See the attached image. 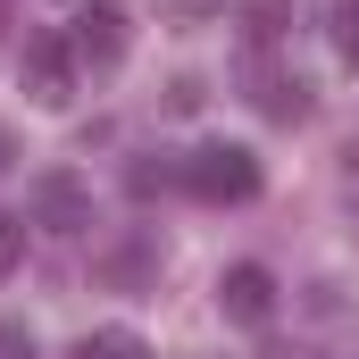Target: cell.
Wrapping results in <instances>:
<instances>
[{
    "mask_svg": "<svg viewBox=\"0 0 359 359\" xmlns=\"http://www.w3.org/2000/svg\"><path fill=\"white\" fill-rule=\"evenodd\" d=\"M17 76L34 92V109H67L76 100V50H67V34H34L25 59H17Z\"/></svg>",
    "mask_w": 359,
    "mask_h": 359,
    "instance_id": "2",
    "label": "cell"
},
{
    "mask_svg": "<svg viewBox=\"0 0 359 359\" xmlns=\"http://www.w3.org/2000/svg\"><path fill=\"white\" fill-rule=\"evenodd\" d=\"M0 25H8V0H0Z\"/></svg>",
    "mask_w": 359,
    "mask_h": 359,
    "instance_id": "13",
    "label": "cell"
},
{
    "mask_svg": "<svg viewBox=\"0 0 359 359\" xmlns=\"http://www.w3.org/2000/svg\"><path fill=\"white\" fill-rule=\"evenodd\" d=\"M67 50H76V67H117L126 59V8L117 0H84L76 25H67Z\"/></svg>",
    "mask_w": 359,
    "mask_h": 359,
    "instance_id": "4",
    "label": "cell"
},
{
    "mask_svg": "<svg viewBox=\"0 0 359 359\" xmlns=\"http://www.w3.org/2000/svg\"><path fill=\"white\" fill-rule=\"evenodd\" d=\"M276 359H318V351H276Z\"/></svg>",
    "mask_w": 359,
    "mask_h": 359,
    "instance_id": "12",
    "label": "cell"
},
{
    "mask_svg": "<svg viewBox=\"0 0 359 359\" xmlns=\"http://www.w3.org/2000/svg\"><path fill=\"white\" fill-rule=\"evenodd\" d=\"M251 100H259V117H276V126H301L309 117V84L284 76V67H251Z\"/></svg>",
    "mask_w": 359,
    "mask_h": 359,
    "instance_id": "6",
    "label": "cell"
},
{
    "mask_svg": "<svg viewBox=\"0 0 359 359\" xmlns=\"http://www.w3.org/2000/svg\"><path fill=\"white\" fill-rule=\"evenodd\" d=\"M0 359H34V334L25 326H0Z\"/></svg>",
    "mask_w": 359,
    "mask_h": 359,
    "instance_id": "9",
    "label": "cell"
},
{
    "mask_svg": "<svg viewBox=\"0 0 359 359\" xmlns=\"http://www.w3.org/2000/svg\"><path fill=\"white\" fill-rule=\"evenodd\" d=\"M17 259H25V226H17V217H0V276L17 268Z\"/></svg>",
    "mask_w": 359,
    "mask_h": 359,
    "instance_id": "8",
    "label": "cell"
},
{
    "mask_svg": "<svg viewBox=\"0 0 359 359\" xmlns=\"http://www.w3.org/2000/svg\"><path fill=\"white\" fill-rule=\"evenodd\" d=\"M176 184L192 201H251V192H259V159H251L243 142H201V151L176 159Z\"/></svg>",
    "mask_w": 359,
    "mask_h": 359,
    "instance_id": "1",
    "label": "cell"
},
{
    "mask_svg": "<svg viewBox=\"0 0 359 359\" xmlns=\"http://www.w3.org/2000/svg\"><path fill=\"white\" fill-rule=\"evenodd\" d=\"M168 8H176V17H209L217 0H168Z\"/></svg>",
    "mask_w": 359,
    "mask_h": 359,
    "instance_id": "10",
    "label": "cell"
},
{
    "mask_svg": "<svg viewBox=\"0 0 359 359\" xmlns=\"http://www.w3.org/2000/svg\"><path fill=\"white\" fill-rule=\"evenodd\" d=\"M67 359H151V351H142V334H134V326H100V334H84Z\"/></svg>",
    "mask_w": 359,
    "mask_h": 359,
    "instance_id": "7",
    "label": "cell"
},
{
    "mask_svg": "<svg viewBox=\"0 0 359 359\" xmlns=\"http://www.w3.org/2000/svg\"><path fill=\"white\" fill-rule=\"evenodd\" d=\"M8 159H17V142H8V134H0V176H8Z\"/></svg>",
    "mask_w": 359,
    "mask_h": 359,
    "instance_id": "11",
    "label": "cell"
},
{
    "mask_svg": "<svg viewBox=\"0 0 359 359\" xmlns=\"http://www.w3.org/2000/svg\"><path fill=\"white\" fill-rule=\"evenodd\" d=\"M217 309H226L234 326H268V318H276V276L259 268V259L226 268V276H217Z\"/></svg>",
    "mask_w": 359,
    "mask_h": 359,
    "instance_id": "5",
    "label": "cell"
},
{
    "mask_svg": "<svg viewBox=\"0 0 359 359\" xmlns=\"http://www.w3.org/2000/svg\"><path fill=\"white\" fill-rule=\"evenodd\" d=\"M25 209H34V226H50V234H84L92 226V192H84V176H67V168H42V176L25 184Z\"/></svg>",
    "mask_w": 359,
    "mask_h": 359,
    "instance_id": "3",
    "label": "cell"
},
{
    "mask_svg": "<svg viewBox=\"0 0 359 359\" xmlns=\"http://www.w3.org/2000/svg\"><path fill=\"white\" fill-rule=\"evenodd\" d=\"M343 8H351V17H359V0H343Z\"/></svg>",
    "mask_w": 359,
    "mask_h": 359,
    "instance_id": "14",
    "label": "cell"
}]
</instances>
